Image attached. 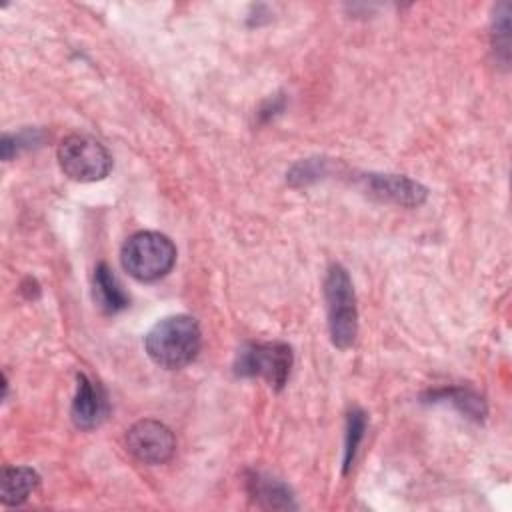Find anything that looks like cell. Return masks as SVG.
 Returning <instances> with one entry per match:
<instances>
[{"label":"cell","mask_w":512,"mask_h":512,"mask_svg":"<svg viewBox=\"0 0 512 512\" xmlns=\"http://www.w3.org/2000/svg\"><path fill=\"white\" fill-rule=\"evenodd\" d=\"M200 326L192 316L176 314L162 318L146 334L148 356L162 368L176 370L190 364L200 350Z\"/></svg>","instance_id":"1"},{"label":"cell","mask_w":512,"mask_h":512,"mask_svg":"<svg viewBox=\"0 0 512 512\" xmlns=\"http://www.w3.org/2000/svg\"><path fill=\"white\" fill-rule=\"evenodd\" d=\"M124 270L140 280L152 282L166 276L176 262V246L160 232L142 230L132 234L120 252Z\"/></svg>","instance_id":"2"},{"label":"cell","mask_w":512,"mask_h":512,"mask_svg":"<svg viewBox=\"0 0 512 512\" xmlns=\"http://www.w3.org/2000/svg\"><path fill=\"white\" fill-rule=\"evenodd\" d=\"M324 296L332 344L344 350L354 344L358 332V312L352 280L340 264L330 266L324 280Z\"/></svg>","instance_id":"3"},{"label":"cell","mask_w":512,"mask_h":512,"mask_svg":"<svg viewBox=\"0 0 512 512\" xmlns=\"http://www.w3.org/2000/svg\"><path fill=\"white\" fill-rule=\"evenodd\" d=\"M58 162L62 172L76 182L102 180L112 168L108 150L98 140L84 134H72L60 142Z\"/></svg>","instance_id":"4"},{"label":"cell","mask_w":512,"mask_h":512,"mask_svg":"<svg viewBox=\"0 0 512 512\" xmlns=\"http://www.w3.org/2000/svg\"><path fill=\"white\" fill-rule=\"evenodd\" d=\"M292 366L290 346L282 342L246 344L238 350L234 370L238 376H258L270 386L282 388L288 380Z\"/></svg>","instance_id":"5"},{"label":"cell","mask_w":512,"mask_h":512,"mask_svg":"<svg viewBox=\"0 0 512 512\" xmlns=\"http://www.w3.org/2000/svg\"><path fill=\"white\" fill-rule=\"evenodd\" d=\"M126 448L144 464H162L172 458L176 438L166 424L158 420H140L126 432Z\"/></svg>","instance_id":"6"},{"label":"cell","mask_w":512,"mask_h":512,"mask_svg":"<svg viewBox=\"0 0 512 512\" xmlns=\"http://www.w3.org/2000/svg\"><path fill=\"white\" fill-rule=\"evenodd\" d=\"M366 190L378 200L402 204V206H418L426 200V188L406 176L394 174H368L364 178Z\"/></svg>","instance_id":"7"},{"label":"cell","mask_w":512,"mask_h":512,"mask_svg":"<svg viewBox=\"0 0 512 512\" xmlns=\"http://www.w3.org/2000/svg\"><path fill=\"white\" fill-rule=\"evenodd\" d=\"M70 414H72V422L84 430L98 426L108 414L104 392L100 390L98 384H94L84 374H78V388H76Z\"/></svg>","instance_id":"8"},{"label":"cell","mask_w":512,"mask_h":512,"mask_svg":"<svg viewBox=\"0 0 512 512\" xmlns=\"http://www.w3.org/2000/svg\"><path fill=\"white\" fill-rule=\"evenodd\" d=\"M94 302L102 312L114 314L128 306V296L122 290L118 278L112 270L102 262L94 270Z\"/></svg>","instance_id":"9"},{"label":"cell","mask_w":512,"mask_h":512,"mask_svg":"<svg viewBox=\"0 0 512 512\" xmlns=\"http://www.w3.org/2000/svg\"><path fill=\"white\" fill-rule=\"evenodd\" d=\"M40 478L28 466L4 468L2 476V502L8 506H18L28 500V496L38 488Z\"/></svg>","instance_id":"10"},{"label":"cell","mask_w":512,"mask_h":512,"mask_svg":"<svg viewBox=\"0 0 512 512\" xmlns=\"http://www.w3.org/2000/svg\"><path fill=\"white\" fill-rule=\"evenodd\" d=\"M252 484V494L262 500L266 506L270 508H292V496H290V490L274 480V478H260V476H254L250 480Z\"/></svg>","instance_id":"11"},{"label":"cell","mask_w":512,"mask_h":512,"mask_svg":"<svg viewBox=\"0 0 512 512\" xmlns=\"http://www.w3.org/2000/svg\"><path fill=\"white\" fill-rule=\"evenodd\" d=\"M366 430V416L362 410H352L348 414V426H346V448H344V472H348V468L354 462L358 444L364 436Z\"/></svg>","instance_id":"12"},{"label":"cell","mask_w":512,"mask_h":512,"mask_svg":"<svg viewBox=\"0 0 512 512\" xmlns=\"http://www.w3.org/2000/svg\"><path fill=\"white\" fill-rule=\"evenodd\" d=\"M32 142H40V132L38 130H24L20 134H4V138H2V158L4 160L12 158L20 148L30 146Z\"/></svg>","instance_id":"13"}]
</instances>
